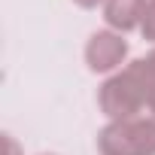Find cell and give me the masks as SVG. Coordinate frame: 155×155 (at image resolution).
Segmentation results:
<instances>
[{"label":"cell","instance_id":"6","mask_svg":"<svg viewBox=\"0 0 155 155\" xmlns=\"http://www.w3.org/2000/svg\"><path fill=\"white\" fill-rule=\"evenodd\" d=\"M76 6H82V9H97V6H104L107 0H73Z\"/></svg>","mask_w":155,"mask_h":155},{"label":"cell","instance_id":"1","mask_svg":"<svg viewBox=\"0 0 155 155\" xmlns=\"http://www.w3.org/2000/svg\"><path fill=\"white\" fill-rule=\"evenodd\" d=\"M152 91H155V76L140 58V61H131L122 73L110 76L101 85L97 101L113 122H125V119H140V110L149 107Z\"/></svg>","mask_w":155,"mask_h":155},{"label":"cell","instance_id":"3","mask_svg":"<svg viewBox=\"0 0 155 155\" xmlns=\"http://www.w3.org/2000/svg\"><path fill=\"white\" fill-rule=\"evenodd\" d=\"M125 58H128V43H125L122 34H116V31H97V34H91V40L85 46L88 70H94V73H113L116 67H122Z\"/></svg>","mask_w":155,"mask_h":155},{"label":"cell","instance_id":"4","mask_svg":"<svg viewBox=\"0 0 155 155\" xmlns=\"http://www.w3.org/2000/svg\"><path fill=\"white\" fill-rule=\"evenodd\" d=\"M143 6H146V0H107L104 3V18L116 34H128V31L140 28Z\"/></svg>","mask_w":155,"mask_h":155},{"label":"cell","instance_id":"2","mask_svg":"<svg viewBox=\"0 0 155 155\" xmlns=\"http://www.w3.org/2000/svg\"><path fill=\"white\" fill-rule=\"evenodd\" d=\"M101 155H155V122L125 119L110 122L97 137Z\"/></svg>","mask_w":155,"mask_h":155},{"label":"cell","instance_id":"5","mask_svg":"<svg viewBox=\"0 0 155 155\" xmlns=\"http://www.w3.org/2000/svg\"><path fill=\"white\" fill-rule=\"evenodd\" d=\"M140 34H143V40H152L155 43V0H146V6H143Z\"/></svg>","mask_w":155,"mask_h":155},{"label":"cell","instance_id":"9","mask_svg":"<svg viewBox=\"0 0 155 155\" xmlns=\"http://www.w3.org/2000/svg\"><path fill=\"white\" fill-rule=\"evenodd\" d=\"M149 113H152V122H155V91H152V97H149Z\"/></svg>","mask_w":155,"mask_h":155},{"label":"cell","instance_id":"7","mask_svg":"<svg viewBox=\"0 0 155 155\" xmlns=\"http://www.w3.org/2000/svg\"><path fill=\"white\" fill-rule=\"evenodd\" d=\"M6 155H18V143L12 137H6Z\"/></svg>","mask_w":155,"mask_h":155},{"label":"cell","instance_id":"8","mask_svg":"<svg viewBox=\"0 0 155 155\" xmlns=\"http://www.w3.org/2000/svg\"><path fill=\"white\" fill-rule=\"evenodd\" d=\"M143 61H146V67H149V73L155 76V49H152V52H149V55H146Z\"/></svg>","mask_w":155,"mask_h":155}]
</instances>
